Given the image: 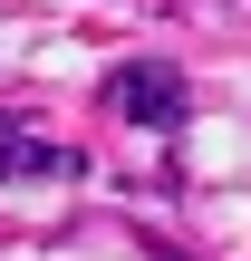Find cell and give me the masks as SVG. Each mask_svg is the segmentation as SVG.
Returning a JSON list of instances; mask_svg holds the SVG:
<instances>
[{
  "mask_svg": "<svg viewBox=\"0 0 251 261\" xmlns=\"http://www.w3.org/2000/svg\"><path fill=\"white\" fill-rule=\"evenodd\" d=\"M106 107H116L126 126L174 136V126H184V77H174V68H116V77H106Z\"/></svg>",
  "mask_w": 251,
  "mask_h": 261,
  "instance_id": "cell-1",
  "label": "cell"
},
{
  "mask_svg": "<svg viewBox=\"0 0 251 261\" xmlns=\"http://www.w3.org/2000/svg\"><path fill=\"white\" fill-rule=\"evenodd\" d=\"M58 174H77V145H68V136H39V126H19V116H0V184H58Z\"/></svg>",
  "mask_w": 251,
  "mask_h": 261,
  "instance_id": "cell-2",
  "label": "cell"
}]
</instances>
